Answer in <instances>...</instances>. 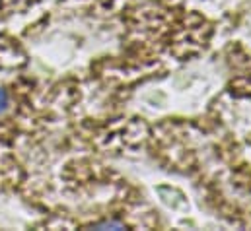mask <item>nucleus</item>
Returning a JSON list of instances; mask_svg holds the SVG:
<instances>
[{"label":"nucleus","instance_id":"f03ea898","mask_svg":"<svg viewBox=\"0 0 251 231\" xmlns=\"http://www.w3.org/2000/svg\"><path fill=\"white\" fill-rule=\"evenodd\" d=\"M6 107H8V93L0 88V113H4Z\"/></svg>","mask_w":251,"mask_h":231},{"label":"nucleus","instance_id":"f257e3e1","mask_svg":"<svg viewBox=\"0 0 251 231\" xmlns=\"http://www.w3.org/2000/svg\"><path fill=\"white\" fill-rule=\"evenodd\" d=\"M92 228H96V230H123V224L121 222H101V224H96Z\"/></svg>","mask_w":251,"mask_h":231}]
</instances>
